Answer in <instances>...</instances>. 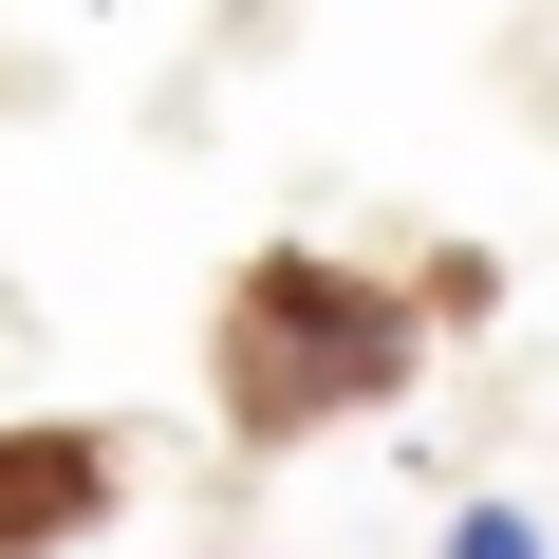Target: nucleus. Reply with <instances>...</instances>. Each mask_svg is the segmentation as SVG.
<instances>
[{
	"mask_svg": "<svg viewBox=\"0 0 559 559\" xmlns=\"http://www.w3.org/2000/svg\"><path fill=\"white\" fill-rule=\"evenodd\" d=\"M392 373H411V318L373 280H336V261H261L224 299V411L242 429H318V411H355Z\"/></svg>",
	"mask_w": 559,
	"mask_h": 559,
	"instance_id": "f257e3e1",
	"label": "nucleus"
},
{
	"mask_svg": "<svg viewBox=\"0 0 559 559\" xmlns=\"http://www.w3.org/2000/svg\"><path fill=\"white\" fill-rule=\"evenodd\" d=\"M112 503V448L94 429H0V559H20V540H75Z\"/></svg>",
	"mask_w": 559,
	"mask_h": 559,
	"instance_id": "f03ea898",
	"label": "nucleus"
},
{
	"mask_svg": "<svg viewBox=\"0 0 559 559\" xmlns=\"http://www.w3.org/2000/svg\"><path fill=\"white\" fill-rule=\"evenodd\" d=\"M448 559H540V522H522V503H466V522H448Z\"/></svg>",
	"mask_w": 559,
	"mask_h": 559,
	"instance_id": "7ed1b4c3",
	"label": "nucleus"
}]
</instances>
